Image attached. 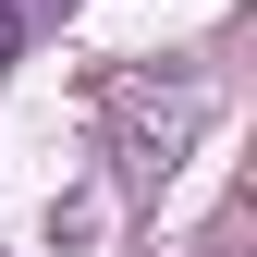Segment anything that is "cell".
<instances>
[{
    "instance_id": "6da1fadb",
    "label": "cell",
    "mask_w": 257,
    "mask_h": 257,
    "mask_svg": "<svg viewBox=\"0 0 257 257\" xmlns=\"http://www.w3.org/2000/svg\"><path fill=\"white\" fill-rule=\"evenodd\" d=\"M13 49H25V25H13V0H0V61H13Z\"/></svg>"
}]
</instances>
